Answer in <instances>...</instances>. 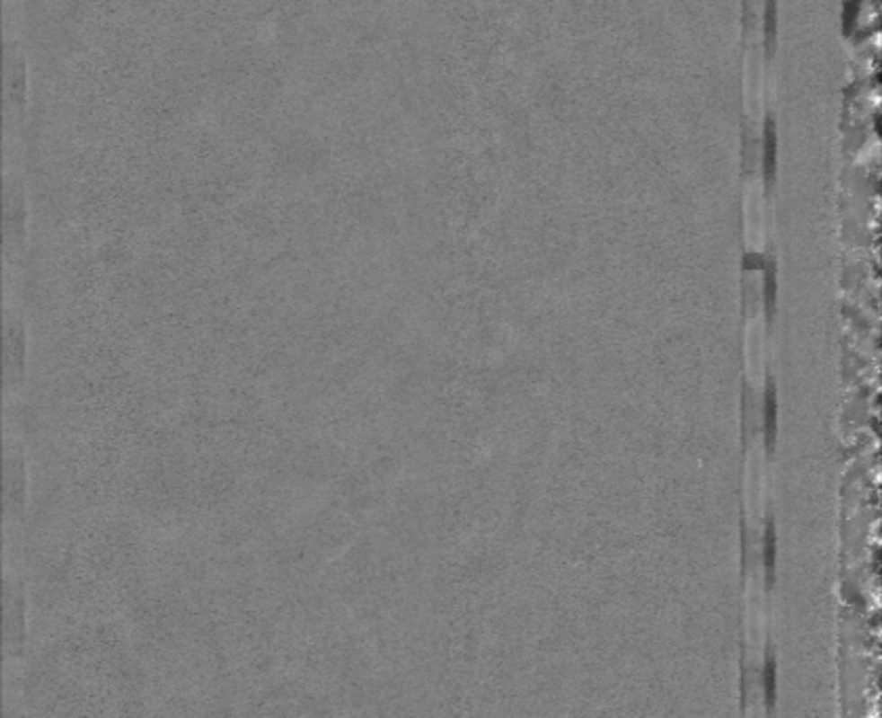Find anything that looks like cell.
I'll use <instances>...</instances> for the list:
<instances>
[{"label": "cell", "instance_id": "cell-1", "mask_svg": "<svg viewBox=\"0 0 882 718\" xmlns=\"http://www.w3.org/2000/svg\"><path fill=\"white\" fill-rule=\"evenodd\" d=\"M30 501L28 457L22 440L4 439V523H22Z\"/></svg>", "mask_w": 882, "mask_h": 718}, {"label": "cell", "instance_id": "cell-2", "mask_svg": "<svg viewBox=\"0 0 882 718\" xmlns=\"http://www.w3.org/2000/svg\"><path fill=\"white\" fill-rule=\"evenodd\" d=\"M28 377V323L17 306L4 308V394L13 398Z\"/></svg>", "mask_w": 882, "mask_h": 718}, {"label": "cell", "instance_id": "cell-3", "mask_svg": "<svg viewBox=\"0 0 882 718\" xmlns=\"http://www.w3.org/2000/svg\"><path fill=\"white\" fill-rule=\"evenodd\" d=\"M26 584L17 571L4 573V652L9 660H22L28 641Z\"/></svg>", "mask_w": 882, "mask_h": 718}, {"label": "cell", "instance_id": "cell-4", "mask_svg": "<svg viewBox=\"0 0 882 718\" xmlns=\"http://www.w3.org/2000/svg\"><path fill=\"white\" fill-rule=\"evenodd\" d=\"M9 186L7 205H4V241H7V257L20 253L26 241V228H23V200L22 194Z\"/></svg>", "mask_w": 882, "mask_h": 718}, {"label": "cell", "instance_id": "cell-5", "mask_svg": "<svg viewBox=\"0 0 882 718\" xmlns=\"http://www.w3.org/2000/svg\"><path fill=\"white\" fill-rule=\"evenodd\" d=\"M763 432H764V443H767V449L773 451L775 440H777V390H775L773 382H769L767 390H764Z\"/></svg>", "mask_w": 882, "mask_h": 718}, {"label": "cell", "instance_id": "cell-6", "mask_svg": "<svg viewBox=\"0 0 882 718\" xmlns=\"http://www.w3.org/2000/svg\"><path fill=\"white\" fill-rule=\"evenodd\" d=\"M775 558H777V536H775L773 519H769L767 527H764V539H763V564H764V571H767L769 586L773 584L775 580Z\"/></svg>", "mask_w": 882, "mask_h": 718}, {"label": "cell", "instance_id": "cell-7", "mask_svg": "<svg viewBox=\"0 0 882 718\" xmlns=\"http://www.w3.org/2000/svg\"><path fill=\"white\" fill-rule=\"evenodd\" d=\"M763 691L764 699H767V708H775V699H777V661L773 653H767V660H764L763 666Z\"/></svg>", "mask_w": 882, "mask_h": 718}, {"label": "cell", "instance_id": "cell-8", "mask_svg": "<svg viewBox=\"0 0 882 718\" xmlns=\"http://www.w3.org/2000/svg\"><path fill=\"white\" fill-rule=\"evenodd\" d=\"M777 302V285H775V268L769 266L767 279H764V306H767V315L773 316Z\"/></svg>", "mask_w": 882, "mask_h": 718}]
</instances>
